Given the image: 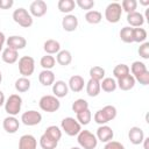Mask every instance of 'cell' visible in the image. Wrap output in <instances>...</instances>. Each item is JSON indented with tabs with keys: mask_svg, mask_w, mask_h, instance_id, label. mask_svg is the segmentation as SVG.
Segmentation results:
<instances>
[{
	"mask_svg": "<svg viewBox=\"0 0 149 149\" xmlns=\"http://www.w3.org/2000/svg\"><path fill=\"white\" fill-rule=\"evenodd\" d=\"M116 114H118V111H116L115 106L106 105V106H104L102 108L98 109L94 113L93 119H94V122L102 126V125H107V122L114 120L116 118Z\"/></svg>",
	"mask_w": 149,
	"mask_h": 149,
	"instance_id": "cell-1",
	"label": "cell"
},
{
	"mask_svg": "<svg viewBox=\"0 0 149 149\" xmlns=\"http://www.w3.org/2000/svg\"><path fill=\"white\" fill-rule=\"evenodd\" d=\"M77 141L81 149H95L98 146L97 136L87 129L79 132V134L77 135Z\"/></svg>",
	"mask_w": 149,
	"mask_h": 149,
	"instance_id": "cell-2",
	"label": "cell"
},
{
	"mask_svg": "<svg viewBox=\"0 0 149 149\" xmlns=\"http://www.w3.org/2000/svg\"><path fill=\"white\" fill-rule=\"evenodd\" d=\"M5 112L8 114V115H12V116H16L20 112H21V107H22V98L14 93V94H10L6 101H5Z\"/></svg>",
	"mask_w": 149,
	"mask_h": 149,
	"instance_id": "cell-3",
	"label": "cell"
},
{
	"mask_svg": "<svg viewBox=\"0 0 149 149\" xmlns=\"http://www.w3.org/2000/svg\"><path fill=\"white\" fill-rule=\"evenodd\" d=\"M38 106L43 112L47 113H54L57 112L61 107V101L58 98H56L55 95L51 94H47L41 97L40 101H38Z\"/></svg>",
	"mask_w": 149,
	"mask_h": 149,
	"instance_id": "cell-4",
	"label": "cell"
},
{
	"mask_svg": "<svg viewBox=\"0 0 149 149\" xmlns=\"http://www.w3.org/2000/svg\"><path fill=\"white\" fill-rule=\"evenodd\" d=\"M13 20L15 23H17L19 26L23 27V28H29L33 22H34V19L33 16L30 15V13L23 8V7H20V8H16L14 12H13Z\"/></svg>",
	"mask_w": 149,
	"mask_h": 149,
	"instance_id": "cell-5",
	"label": "cell"
},
{
	"mask_svg": "<svg viewBox=\"0 0 149 149\" xmlns=\"http://www.w3.org/2000/svg\"><path fill=\"white\" fill-rule=\"evenodd\" d=\"M61 129L69 136H77L81 130V126L74 118L66 116L61 122Z\"/></svg>",
	"mask_w": 149,
	"mask_h": 149,
	"instance_id": "cell-6",
	"label": "cell"
},
{
	"mask_svg": "<svg viewBox=\"0 0 149 149\" xmlns=\"http://www.w3.org/2000/svg\"><path fill=\"white\" fill-rule=\"evenodd\" d=\"M122 15V8L119 2H111L105 8V19L109 23H118Z\"/></svg>",
	"mask_w": 149,
	"mask_h": 149,
	"instance_id": "cell-7",
	"label": "cell"
},
{
	"mask_svg": "<svg viewBox=\"0 0 149 149\" xmlns=\"http://www.w3.org/2000/svg\"><path fill=\"white\" fill-rule=\"evenodd\" d=\"M35 71V61L31 56H22L19 59V72L22 77H30Z\"/></svg>",
	"mask_w": 149,
	"mask_h": 149,
	"instance_id": "cell-8",
	"label": "cell"
},
{
	"mask_svg": "<svg viewBox=\"0 0 149 149\" xmlns=\"http://www.w3.org/2000/svg\"><path fill=\"white\" fill-rule=\"evenodd\" d=\"M21 121L23 125L26 126H36L38 125L41 121H42V114L35 109H30V111H27L24 113H22L21 115Z\"/></svg>",
	"mask_w": 149,
	"mask_h": 149,
	"instance_id": "cell-9",
	"label": "cell"
},
{
	"mask_svg": "<svg viewBox=\"0 0 149 149\" xmlns=\"http://www.w3.org/2000/svg\"><path fill=\"white\" fill-rule=\"evenodd\" d=\"M48 5L43 0H35L29 6V13L34 17H42L47 14Z\"/></svg>",
	"mask_w": 149,
	"mask_h": 149,
	"instance_id": "cell-10",
	"label": "cell"
},
{
	"mask_svg": "<svg viewBox=\"0 0 149 149\" xmlns=\"http://www.w3.org/2000/svg\"><path fill=\"white\" fill-rule=\"evenodd\" d=\"M6 45L8 48H10V49H14V50L19 51V50L26 48L27 41L21 35H12V36L6 38Z\"/></svg>",
	"mask_w": 149,
	"mask_h": 149,
	"instance_id": "cell-11",
	"label": "cell"
},
{
	"mask_svg": "<svg viewBox=\"0 0 149 149\" xmlns=\"http://www.w3.org/2000/svg\"><path fill=\"white\" fill-rule=\"evenodd\" d=\"M98 141L100 142H104V143H107L109 141L113 140L114 137V132L113 129L107 126V125H102V126H99L98 129H97V134H95Z\"/></svg>",
	"mask_w": 149,
	"mask_h": 149,
	"instance_id": "cell-12",
	"label": "cell"
},
{
	"mask_svg": "<svg viewBox=\"0 0 149 149\" xmlns=\"http://www.w3.org/2000/svg\"><path fill=\"white\" fill-rule=\"evenodd\" d=\"M78 17L73 14H66L63 19H62V28L68 31V33H71V31H74L77 28H78Z\"/></svg>",
	"mask_w": 149,
	"mask_h": 149,
	"instance_id": "cell-13",
	"label": "cell"
},
{
	"mask_svg": "<svg viewBox=\"0 0 149 149\" xmlns=\"http://www.w3.org/2000/svg\"><path fill=\"white\" fill-rule=\"evenodd\" d=\"M19 127H20V121L15 116L8 115L2 121V128L8 134H15L19 130Z\"/></svg>",
	"mask_w": 149,
	"mask_h": 149,
	"instance_id": "cell-14",
	"label": "cell"
},
{
	"mask_svg": "<svg viewBox=\"0 0 149 149\" xmlns=\"http://www.w3.org/2000/svg\"><path fill=\"white\" fill-rule=\"evenodd\" d=\"M144 132L142 130V128L137 127V126H134V127H130V129L128 130V139L130 141V143L135 144V146H139V144H142V141L144 140Z\"/></svg>",
	"mask_w": 149,
	"mask_h": 149,
	"instance_id": "cell-15",
	"label": "cell"
},
{
	"mask_svg": "<svg viewBox=\"0 0 149 149\" xmlns=\"http://www.w3.org/2000/svg\"><path fill=\"white\" fill-rule=\"evenodd\" d=\"M37 140L31 134H24L19 140V149H36Z\"/></svg>",
	"mask_w": 149,
	"mask_h": 149,
	"instance_id": "cell-16",
	"label": "cell"
},
{
	"mask_svg": "<svg viewBox=\"0 0 149 149\" xmlns=\"http://www.w3.org/2000/svg\"><path fill=\"white\" fill-rule=\"evenodd\" d=\"M144 15L140 12H133L127 14V22L129 23V27L132 28H139L144 24Z\"/></svg>",
	"mask_w": 149,
	"mask_h": 149,
	"instance_id": "cell-17",
	"label": "cell"
},
{
	"mask_svg": "<svg viewBox=\"0 0 149 149\" xmlns=\"http://www.w3.org/2000/svg\"><path fill=\"white\" fill-rule=\"evenodd\" d=\"M69 92V86L68 83H65L64 80H56L52 84V93L56 98H64L68 95Z\"/></svg>",
	"mask_w": 149,
	"mask_h": 149,
	"instance_id": "cell-18",
	"label": "cell"
},
{
	"mask_svg": "<svg viewBox=\"0 0 149 149\" xmlns=\"http://www.w3.org/2000/svg\"><path fill=\"white\" fill-rule=\"evenodd\" d=\"M68 86H69V90H71L72 92L77 93V92H80L84 86H85V80L79 74H74L72 77H70L69 81H68Z\"/></svg>",
	"mask_w": 149,
	"mask_h": 149,
	"instance_id": "cell-19",
	"label": "cell"
},
{
	"mask_svg": "<svg viewBox=\"0 0 149 149\" xmlns=\"http://www.w3.org/2000/svg\"><path fill=\"white\" fill-rule=\"evenodd\" d=\"M135 84H136L135 78L130 73L127 74V76H125V77H122V78H120V79H116V86L120 90H122V91H129V90H132L135 86Z\"/></svg>",
	"mask_w": 149,
	"mask_h": 149,
	"instance_id": "cell-20",
	"label": "cell"
},
{
	"mask_svg": "<svg viewBox=\"0 0 149 149\" xmlns=\"http://www.w3.org/2000/svg\"><path fill=\"white\" fill-rule=\"evenodd\" d=\"M1 58L6 64H14L19 59V52L14 49L6 47L1 52Z\"/></svg>",
	"mask_w": 149,
	"mask_h": 149,
	"instance_id": "cell-21",
	"label": "cell"
},
{
	"mask_svg": "<svg viewBox=\"0 0 149 149\" xmlns=\"http://www.w3.org/2000/svg\"><path fill=\"white\" fill-rule=\"evenodd\" d=\"M43 49L44 51L47 52V55H57L59 51H61V43L56 40H47L44 43H43Z\"/></svg>",
	"mask_w": 149,
	"mask_h": 149,
	"instance_id": "cell-22",
	"label": "cell"
},
{
	"mask_svg": "<svg viewBox=\"0 0 149 149\" xmlns=\"http://www.w3.org/2000/svg\"><path fill=\"white\" fill-rule=\"evenodd\" d=\"M38 81L43 86H52L55 83V73L51 70H42L38 74Z\"/></svg>",
	"mask_w": 149,
	"mask_h": 149,
	"instance_id": "cell-23",
	"label": "cell"
},
{
	"mask_svg": "<svg viewBox=\"0 0 149 149\" xmlns=\"http://www.w3.org/2000/svg\"><path fill=\"white\" fill-rule=\"evenodd\" d=\"M85 86H86V93H87V95L91 97V98L99 95V93H100V91H101V88H100V81H97V80L91 79V78H90L88 81L85 84Z\"/></svg>",
	"mask_w": 149,
	"mask_h": 149,
	"instance_id": "cell-24",
	"label": "cell"
},
{
	"mask_svg": "<svg viewBox=\"0 0 149 149\" xmlns=\"http://www.w3.org/2000/svg\"><path fill=\"white\" fill-rule=\"evenodd\" d=\"M100 88L106 93H112L118 88L116 80L114 78H112V77H105L100 81Z\"/></svg>",
	"mask_w": 149,
	"mask_h": 149,
	"instance_id": "cell-25",
	"label": "cell"
},
{
	"mask_svg": "<svg viewBox=\"0 0 149 149\" xmlns=\"http://www.w3.org/2000/svg\"><path fill=\"white\" fill-rule=\"evenodd\" d=\"M31 86V83L29 80V78L27 77H20L15 80V84H14V87L15 90L19 92V93H24L27 91H29Z\"/></svg>",
	"mask_w": 149,
	"mask_h": 149,
	"instance_id": "cell-26",
	"label": "cell"
},
{
	"mask_svg": "<svg viewBox=\"0 0 149 149\" xmlns=\"http://www.w3.org/2000/svg\"><path fill=\"white\" fill-rule=\"evenodd\" d=\"M101 20H102V14L99 10L91 9L85 13V21L90 24H98L101 22Z\"/></svg>",
	"mask_w": 149,
	"mask_h": 149,
	"instance_id": "cell-27",
	"label": "cell"
},
{
	"mask_svg": "<svg viewBox=\"0 0 149 149\" xmlns=\"http://www.w3.org/2000/svg\"><path fill=\"white\" fill-rule=\"evenodd\" d=\"M56 62L62 66H68L72 62V55L69 50H61L56 55Z\"/></svg>",
	"mask_w": 149,
	"mask_h": 149,
	"instance_id": "cell-28",
	"label": "cell"
},
{
	"mask_svg": "<svg viewBox=\"0 0 149 149\" xmlns=\"http://www.w3.org/2000/svg\"><path fill=\"white\" fill-rule=\"evenodd\" d=\"M57 144H58V142L55 141L54 139H51L45 133H43L42 136L40 137V146L42 149H56Z\"/></svg>",
	"mask_w": 149,
	"mask_h": 149,
	"instance_id": "cell-29",
	"label": "cell"
},
{
	"mask_svg": "<svg viewBox=\"0 0 149 149\" xmlns=\"http://www.w3.org/2000/svg\"><path fill=\"white\" fill-rule=\"evenodd\" d=\"M148 69H147V65L143 63V62H140V61H135L132 63L130 68H129V71L132 73V76L134 78H136L137 76L142 74L143 72H146Z\"/></svg>",
	"mask_w": 149,
	"mask_h": 149,
	"instance_id": "cell-30",
	"label": "cell"
},
{
	"mask_svg": "<svg viewBox=\"0 0 149 149\" xmlns=\"http://www.w3.org/2000/svg\"><path fill=\"white\" fill-rule=\"evenodd\" d=\"M57 7L59 12L64 14H70L76 7V2L73 0H59L57 3Z\"/></svg>",
	"mask_w": 149,
	"mask_h": 149,
	"instance_id": "cell-31",
	"label": "cell"
},
{
	"mask_svg": "<svg viewBox=\"0 0 149 149\" xmlns=\"http://www.w3.org/2000/svg\"><path fill=\"white\" fill-rule=\"evenodd\" d=\"M105 69L102 66H99V65H95V66H92L90 69V78L91 79H94L97 81H101L104 78H105Z\"/></svg>",
	"mask_w": 149,
	"mask_h": 149,
	"instance_id": "cell-32",
	"label": "cell"
},
{
	"mask_svg": "<svg viewBox=\"0 0 149 149\" xmlns=\"http://www.w3.org/2000/svg\"><path fill=\"white\" fill-rule=\"evenodd\" d=\"M130 71H129V66L127 64H118L115 65V68L113 69V76H114V79H120L127 74H129Z\"/></svg>",
	"mask_w": 149,
	"mask_h": 149,
	"instance_id": "cell-33",
	"label": "cell"
},
{
	"mask_svg": "<svg viewBox=\"0 0 149 149\" xmlns=\"http://www.w3.org/2000/svg\"><path fill=\"white\" fill-rule=\"evenodd\" d=\"M147 30L144 28H133V42H136V43H143L146 42L147 40Z\"/></svg>",
	"mask_w": 149,
	"mask_h": 149,
	"instance_id": "cell-34",
	"label": "cell"
},
{
	"mask_svg": "<svg viewBox=\"0 0 149 149\" xmlns=\"http://www.w3.org/2000/svg\"><path fill=\"white\" fill-rule=\"evenodd\" d=\"M76 120L80 123V126H86L91 122L92 120V113L90 109H85L80 113H77L76 114Z\"/></svg>",
	"mask_w": 149,
	"mask_h": 149,
	"instance_id": "cell-35",
	"label": "cell"
},
{
	"mask_svg": "<svg viewBox=\"0 0 149 149\" xmlns=\"http://www.w3.org/2000/svg\"><path fill=\"white\" fill-rule=\"evenodd\" d=\"M119 36L121 38L122 42L125 43H133V28L129 26H126L123 28H121Z\"/></svg>",
	"mask_w": 149,
	"mask_h": 149,
	"instance_id": "cell-36",
	"label": "cell"
},
{
	"mask_svg": "<svg viewBox=\"0 0 149 149\" xmlns=\"http://www.w3.org/2000/svg\"><path fill=\"white\" fill-rule=\"evenodd\" d=\"M40 64L43 68V70H51L56 65V58L51 55L42 56V58L40 61Z\"/></svg>",
	"mask_w": 149,
	"mask_h": 149,
	"instance_id": "cell-37",
	"label": "cell"
},
{
	"mask_svg": "<svg viewBox=\"0 0 149 149\" xmlns=\"http://www.w3.org/2000/svg\"><path fill=\"white\" fill-rule=\"evenodd\" d=\"M47 135H49L51 139H54L55 141H59L61 140V137H62V129L58 127V126H55V125H52V126H49V127H47V129H45V132H44Z\"/></svg>",
	"mask_w": 149,
	"mask_h": 149,
	"instance_id": "cell-38",
	"label": "cell"
},
{
	"mask_svg": "<svg viewBox=\"0 0 149 149\" xmlns=\"http://www.w3.org/2000/svg\"><path fill=\"white\" fill-rule=\"evenodd\" d=\"M72 111L77 114V113H80L85 109H88V102L85 100V99H77L72 102V106H71Z\"/></svg>",
	"mask_w": 149,
	"mask_h": 149,
	"instance_id": "cell-39",
	"label": "cell"
},
{
	"mask_svg": "<svg viewBox=\"0 0 149 149\" xmlns=\"http://www.w3.org/2000/svg\"><path fill=\"white\" fill-rule=\"evenodd\" d=\"M120 5L122 8V12H126L127 14L136 12V8H137V1L136 0H123Z\"/></svg>",
	"mask_w": 149,
	"mask_h": 149,
	"instance_id": "cell-40",
	"label": "cell"
},
{
	"mask_svg": "<svg viewBox=\"0 0 149 149\" xmlns=\"http://www.w3.org/2000/svg\"><path fill=\"white\" fill-rule=\"evenodd\" d=\"M74 2H76V6H78L80 9H84L87 12L91 10L95 5V2L93 0H77Z\"/></svg>",
	"mask_w": 149,
	"mask_h": 149,
	"instance_id": "cell-41",
	"label": "cell"
},
{
	"mask_svg": "<svg viewBox=\"0 0 149 149\" xmlns=\"http://www.w3.org/2000/svg\"><path fill=\"white\" fill-rule=\"evenodd\" d=\"M137 52H139L140 57H142L143 59H149V42L141 43Z\"/></svg>",
	"mask_w": 149,
	"mask_h": 149,
	"instance_id": "cell-42",
	"label": "cell"
},
{
	"mask_svg": "<svg viewBox=\"0 0 149 149\" xmlns=\"http://www.w3.org/2000/svg\"><path fill=\"white\" fill-rule=\"evenodd\" d=\"M135 81H139V83H140L141 85H143V86L149 85V71L147 70V71L143 72L142 74L137 76V77L135 78Z\"/></svg>",
	"mask_w": 149,
	"mask_h": 149,
	"instance_id": "cell-43",
	"label": "cell"
},
{
	"mask_svg": "<svg viewBox=\"0 0 149 149\" xmlns=\"http://www.w3.org/2000/svg\"><path fill=\"white\" fill-rule=\"evenodd\" d=\"M104 149H125V146L121 142H118V141H113L112 140V141L105 143Z\"/></svg>",
	"mask_w": 149,
	"mask_h": 149,
	"instance_id": "cell-44",
	"label": "cell"
},
{
	"mask_svg": "<svg viewBox=\"0 0 149 149\" xmlns=\"http://www.w3.org/2000/svg\"><path fill=\"white\" fill-rule=\"evenodd\" d=\"M14 5L13 0H0V9H9Z\"/></svg>",
	"mask_w": 149,
	"mask_h": 149,
	"instance_id": "cell-45",
	"label": "cell"
},
{
	"mask_svg": "<svg viewBox=\"0 0 149 149\" xmlns=\"http://www.w3.org/2000/svg\"><path fill=\"white\" fill-rule=\"evenodd\" d=\"M5 43H6V36H5V34L2 31H0V52H2Z\"/></svg>",
	"mask_w": 149,
	"mask_h": 149,
	"instance_id": "cell-46",
	"label": "cell"
},
{
	"mask_svg": "<svg viewBox=\"0 0 149 149\" xmlns=\"http://www.w3.org/2000/svg\"><path fill=\"white\" fill-rule=\"evenodd\" d=\"M5 101H6V98H5V94H3V92H2L1 90H0V107L5 105Z\"/></svg>",
	"mask_w": 149,
	"mask_h": 149,
	"instance_id": "cell-47",
	"label": "cell"
},
{
	"mask_svg": "<svg viewBox=\"0 0 149 149\" xmlns=\"http://www.w3.org/2000/svg\"><path fill=\"white\" fill-rule=\"evenodd\" d=\"M142 143H143V148L144 149H149V137H144Z\"/></svg>",
	"mask_w": 149,
	"mask_h": 149,
	"instance_id": "cell-48",
	"label": "cell"
},
{
	"mask_svg": "<svg viewBox=\"0 0 149 149\" xmlns=\"http://www.w3.org/2000/svg\"><path fill=\"white\" fill-rule=\"evenodd\" d=\"M140 3L143 6H148L149 5V0H140Z\"/></svg>",
	"mask_w": 149,
	"mask_h": 149,
	"instance_id": "cell-49",
	"label": "cell"
},
{
	"mask_svg": "<svg viewBox=\"0 0 149 149\" xmlns=\"http://www.w3.org/2000/svg\"><path fill=\"white\" fill-rule=\"evenodd\" d=\"M70 149H81V148L80 147H71Z\"/></svg>",
	"mask_w": 149,
	"mask_h": 149,
	"instance_id": "cell-50",
	"label": "cell"
},
{
	"mask_svg": "<svg viewBox=\"0 0 149 149\" xmlns=\"http://www.w3.org/2000/svg\"><path fill=\"white\" fill-rule=\"evenodd\" d=\"M1 81H2V73H1V71H0V84H1Z\"/></svg>",
	"mask_w": 149,
	"mask_h": 149,
	"instance_id": "cell-51",
	"label": "cell"
}]
</instances>
